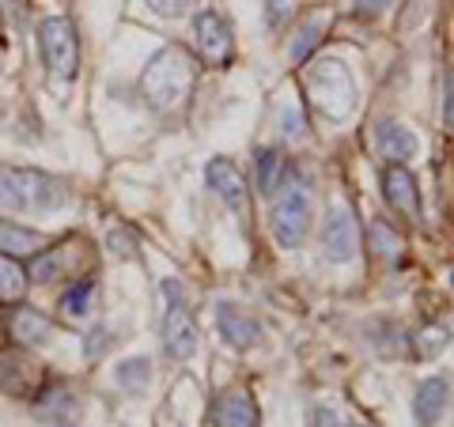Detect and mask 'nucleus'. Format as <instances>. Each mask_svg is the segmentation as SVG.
Wrapping results in <instances>:
<instances>
[{"label": "nucleus", "mask_w": 454, "mask_h": 427, "mask_svg": "<svg viewBox=\"0 0 454 427\" xmlns=\"http://www.w3.org/2000/svg\"><path fill=\"white\" fill-rule=\"evenodd\" d=\"M325 27H330V12H315V16H307V23L300 27V35H295L292 42V61H307L310 53H315V46L325 38Z\"/></svg>", "instance_id": "nucleus-21"}, {"label": "nucleus", "mask_w": 454, "mask_h": 427, "mask_svg": "<svg viewBox=\"0 0 454 427\" xmlns=\"http://www.w3.org/2000/svg\"><path fill=\"white\" fill-rule=\"evenodd\" d=\"M443 348H447V325H428V330L417 337V352L424 360H435Z\"/></svg>", "instance_id": "nucleus-25"}, {"label": "nucleus", "mask_w": 454, "mask_h": 427, "mask_svg": "<svg viewBox=\"0 0 454 427\" xmlns=\"http://www.w3.org/2000/svg\"><path fill=\"white\" fill-rule=\"evenodd\" d=\"M95 283L91 280H80V283H73L61 299H57V310H61V318L65 322H88L91 314H95Z\"/></svg>", "instance_id": "nucleus-19"}, {"label": "nucleus", "mask_w": 454, "mask_h": 427, "mask_svg": "<svg viewBox=\"0 0 454 427\" xmlns=\"http://www.w3.org/2000/svg\"><path fill=\"white\" fill-rule=\"evenodd\" d=\"M360 246H364L360 242V223H356V216H352V208H345V205L330 208V216H325V223H322V253H325V261L348 265V261H356Z\"/></svg>", "instance_id": "nucleus-8"}, {"label": "nucleus", "mask_w": 454, "mask_h": 427, "mask_svg": "<svg viewBox=\"0 0 454 427\" xmlns=\"http://www.w3.org/2000/svg\"><path fill=\"white\" fill-rule=\"evenodd\" d=\"M42 246H46V235L0 216V253H4V258H16V261L35 258V253H42Z\"/></svg>", "instance_id": "nucleus-18"}, {"label": "nucleus", "mask_w": 454, "mask_h": 427, "mask_svg": "<svg viewBox=\"0 0 454 427\" xmlns=\"http://www.w3.org/2000/svg\"><path fill=\"white\" fill-rule=\"evenodd\" d=\"M394 4V0H356V12H364V16H379V12H387Z\"/></svg>", "instance_id": "nucleus-30"}, {"label": "nucleus", "mask_w": 454, "mask_h": 427, "mask_svg": "<svg viewBox=\"0 0 454 427\" xmlns=\"http://www.w3.org/2000/svg\"><path fill=\"white\" fill-rule=\"evenodd\" d=\"M280 133L288 136V140H303L307 136V118L300 113V106H288V110H280Z\"/></svg>", "instance_id": "nucleus-26"}, {"label": "nucleus", "mask_w": 454, "mask_h": 427, "mask_svg": "<svg viewBox=\"0 0 454 427\" xmlns=\"http://www.w3.org/2000/svg\"><path fill=\"white\" fill-rule=\"evenodd\" d=\"M212 423L216 427H258V405L250 401V393L231 390L212 408Z\"/></svg>", "instance_id": "nucleus-17"}, {"label": "nucleus", "mask_w": 454, "mask_h": 427, "mask_svg": "<svg viewBox=\"0 0 454 427\" xmlns=\"http://www.w3.org/2000/svg\"><path fill=\"white\" fill-rule=\"evenodd\" d=\"M42 382V371L20 352H0V390L8 393H20V397H31Z\"/></svg>", "instance_id": "nucleus-14"}, {"label": "nucleus", "mask_w": 454, "mask_h": 427, "mask_svg": "<svg viewBox=\"0 0 454 427\" xmlns=\"http://www.w3.org/2000/svg\"><path fill=\"white\" fill-rule=\"evenodd\" d=\"M375 148L379 155L387 163H397V167H405L413 155H420V136L409 129V125L402 121H394V118H382L375 125Z\"/></svg>", "instance_id": "nucleus-11"}, {"label": "nucleus", "mask_w": 454, "mask_h": 427, "mask_svg": "<svg viewBox=\"0 0 454 427\" xmlns=\"http://www.w3.org/2000/svg\"><path fill=\"white\" fill-rule=\"evenodd\" d=\"M145 4L155 12V16H163V19H178V16H186V12L197 4V0H145Z\"/></svg>", "instance_id": "nucleus-27"}, {"label": "nucleus", "mask_w": 454, "mask_h": 427, "mask_svg": "<svg viewBox=\"0 0 454 427\" xmlns=\"http://www.w3.org/2000/svg\"><path fill=\"white\" fill-rule=\"evenodd\" d=\"M310 223H315V208H310V190L303 186L300 178H292V175H288L280 201L273 205V216H269V231H273L277 246L295 250V246H300V242L307 238Z\"/></svg>", "instance_id": "nucleus-5"}, {"label": "nucleus", "mask_w": 454, "mask_h": 427, "mask_svg": "<svg viewBox=\"0 0 454 427\" xmlns=\"http://www.w3.org/2000/svg\"><path fill=\"white\" fill-rule=\"evenodd\" d=\"M216 325H220V333H223L227 345L239 348V352H247V348H254L262 340V325L254 322L243 307H235V303H220Z\"/></svg>", "instance_id": "nucleus-13"}, {"label": "nucleus", "mask_w": 454, "mask_h": 427, "mask_svg": "<svg viewBox=\"0 0 454 427\" xmlns=\"http://www.w3.org/2000/svg\"><path fill=\"white\" fill-rule=\"evenodd\" d=\"M193 73H197L193 53L170 42V46H163L145 65V73H140V95H145V103L155 113H175L186 106L190 88H193Z\"/></svg>", "instance_id": "nucleus-1"}, {"label": "nucleus", "mask_w": 454, "mask_h": 427, "mask_svg": "<svg viewBox=\"0 0 454 427\" xmlns=\"http://www.w3.org/2000/svg\"><path fill=\"white\" fill-rule=\"evenodd\" d=\"M295 4L300 0H265V12H269V23L280 27V23H288V16L295 12Z\"/></svg>", "instance_id": "nucleus-29"}, {"label": "nucleus", "mask_w": 454, "mask_h": 427, "mask_svg": "<svg viewBox=\"0 0 454 427\" xmlns=\"http://www.w3.org/2000/svg\"><path fill=\"white\" fill-rule=\"evenodd\" d=\"M450 408V378L447 375H432L417 386L413 397V412H417V423L420 427H439Z\"/></svg>", "instance_id": "nucleus-12"}, {"label": "nucleus", "mask_w": 454, "mask_h": 427, "mask_svg": "<svg viewBox=\"0 0 454 427\" xmlns=\"http://www.w3.org/2000/svg\"><path fill=\"white\" fill-rule=\"evenodd\" d=\"M163 303H167V310H163V352L170 355V360L186 363L197 352L201 333H197V322L190 314L186 299H182L178 280H163Z\"/></svg>", "instance_id": "nucleus-6"}, {"label": "nucleus", "mask_w": 454, "mask_h": 427, "mask_svg": "<svg viewBox=\"0 0 454 427\" xmlns=\"http://www.w3.org/2000/svg\"><path fill=\"white\" fill-rule=\"evenodd\" d=\"M288 175H292V167L280 148H258V155H254V182H258L262 197H273L288 182Z\"/></svg>", "instance_id": "nucleus-15"}, {"label": "nucleus", "mask_w": 454, "mask_h": 427, "mask_svg": "<svg viewBox=\"0 0 454 427\" xmlns=\"http://www.w3.org/2000/svg\"><path fill=\"white\" fill-rule=\"evenodd\" d=\"M12 337H16V345H27V348H46L53 340V322L42 310L20 307L12 314Z\"/></svg>", "instance_id": "nucleus-16"}, {"label": "nucleus", "mask_w": 454, "mask_h": 427, "mask_svg": "<svg viewBox=\"0 0 454 427\" xmlns=\"http://www.w3.org/2000/svg\"><path fill=\"white\" fill-rule=\"evenodd\" d=\"M205 182L212 186V193L235 212V216H247L250 193H247V182H243V175H239V167L231 159H212L205 167Z\"/></svg>", "instance_id": "nucleus-9"}, {"label": "nucleus", "mask_w": 454, "mask_h": 427, "mask_svg": "<svg viewBox=\"0 0 454 427\" xmlns=\"http://www.w3.org/2000/svg\"><path fill=\"white\" fill-rule=\"evenodd\" d=\"M27 268L16 261V258H4L0 253V299L4 303H20V299L27 295Z\"/></svg>", "instance_id": "nucleus-22"}, {"label": "nucleus", "mask_w": 454, "mask_h": 427, "mask_svg": "<svg viewBox=\"0 0 454 427\" xmlns=\"http://www.w3.org/2000/svg\"><path fill=\"white\" fill-rule=\"evenodd\" d=\"M382 197L394 212L402 216L417 220L420 216V190H417V178L409 167H397V163H387L382 167Z\"/></svg>", "instance_id": "nucleus-10"}, {"label": "nucleus", "mask_w": 454, "mask_h": 427, "mask_svg": "<svg viewBox=\"0 0 454 427\" xmlns=\"http://www.w3.org/2000/svg\"><path fill=\"white\" fill-rule=\"evenodd\" d=\"M38 50H42V65H46V73L57 83H73L80 76V35L73 19H65V16L42 19Z\"/></svg>", "instance_id": "nucleus-4"}, {"label": "nucleus", "mask_w": 454, "mask_h": 427, "mask_svg": "<svg viewBox=\"0 0 454 427\" xmlns=\"http://www.w3.org/2000/svg\"><path fill=\"white\" fill-rule=\"evenodd\" d=\"M193 46L197 57L212 68H223L235 57V31L216 8H201L193 16Z\"/></svg>", "instance_id": "nucleus-7"}, {"label": "nucleus", "mask_w": 454, "mask_h": 427, "mask_svg": "<svg viewBox=\"0 0 454 427\" xmlns=\"http://www.w3.org/2000/svg\"><path fill=\"white\" fill-rule=\"evenodd\" d=\"M307 91H310V103L318 106L322 118L330 121H345L348 113H356L360 106V91H356V76L345 61L337 57H322L307 68Z\"/></svg>", "instance_id": "nucleus-3"}, {"label": "nucleus", "mask_w": 454, "mask_h": 427, "mask_svg": "<svg viewBox=\"0 0 454 427\" xmlns=\"http://www.w3.org/2000/svg\"><path fill=\"white\" fill-rule=\"evenodd\" d=\"M148 378H152V363L145 360V355H140V360H125L118 367V382L125 390H145Z\"/></svg>", "instance_id": "nucleus-24"}, {"label": "nucleus", "mask_w": 454, "mask_h": 427, "mask_svg": "<svg viewBox=\"0 0 454 427\" xmlns=\"http://www.w3.org/2000/svg\"><path fill=\"white\" fill-rule=\"evenodd\" d=\"M310 427H348V420L333 405H315L310 408Z\"/></svg>", "instance_id": "nucleus-28"}, {"label": "nucleus", "mask_w": 454, "mask_h": 427, "mask_svg": "<svg viewBox=\"0 0 454 427\" xmlns=\"http://www.w3.org/2000/svg\"><path fill=\"white\" fill-rule=\"evenodd\" d=\"M57 427H73V423H57Z\"/></svg>", "instance_id": "nucleus-32"}, {"label": "nucleus", "mask_w": 454, "mask_h": 427, "mask_svg": "<svg viewBox=\"0 0 454 427\" xmlns=\"http://www.w3.org/2000/svg\"><path fill=\"white\" fill-rule=\"evenodd\" d=\"M367 235H372V246H375V253H382V258H402L405 238L397 235L387 220H372V227H367Z\"/></svg>", "instance_id": "nucleus-23"}, {"label": "nucleus", "mask_w": 454, "mask_h": 427, "mask_svg": "<svg viewBox=\"0 0 454 427\" xmlns=\"http://www.w3.org/2000/svg\"><path fill=\"white\" fill-rule=\"evenodd\" d=\"M443 125H450V73L443 76Z\"/></svg>", "instance_id": "nucleus-31"}, {"label": "nucleus", "mask_w": 454, "mask_h": 427, "mask_svg": "<svg viewBox=\"0 0 454 427\" xmlns=\"http://www.w3.org/2000/svg\"><path fill=\"white\" fill-rule=\"evenodd\" d=\"M68 190L61 178L31 167H8L0 163V212H57L65 208Z\"/></svg>", "instance_id": "nucleus-2"}, {"label": "nucleus", "mask_w": 454, "mask_h": 427, "mask_svg": "<svg viewBox=\"0 0 454 427\" xmlns=\"http://www.w3.org/2000/svg\"><path fill=\"white\" fill-rule=\"evenodd\" d=\"M76 242H65V246H53L46 250L42 258L31 265V273H27V280H35V283H50L57 276H73L68 273V253H73Z\"/></svg>", "instance_id": "nucleus-20"}]
</instances>
